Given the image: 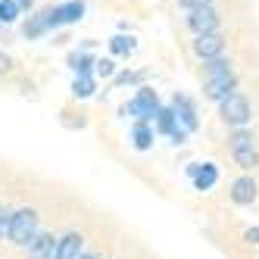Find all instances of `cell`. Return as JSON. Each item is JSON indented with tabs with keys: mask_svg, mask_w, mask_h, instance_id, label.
Segmentation results:
<instances>
[{
	"mask_svg": "<svg viewBox=\"0 0 259 259\" xmlns=\"http://www.w3.org/2000/svg\"><path fill=\"white\" fill-rule=\"evenodd\" d=\"M94 53L91 50H78V53H69V69L75 72V78H88L94 75Z\"/></svg>",
	"mask_w": 259,
	"mask_h": 259,
	"instance_id": "cell-14",
	"label": "cell"
},
{
	"mask_svg": "<svg viewBox=\"0 0 259 259\" xmlns=\"http://www.w3.org/2000/svg\"><path fill=\"white\" fill-rule=\"evenodd\" d=\"M169 109H172V116H175V122H178V128H184L188 135H194L197 128H200V116H197V103L188 97V94H175L172 97V103H169Z\"/></svg>",
	"mask_w": 259,
	"mask_h": 259,
	"instance_id": "cell-6",
	"label": "cell"
},
{
	"mask_svg": "<svg viewBox=\"0 0 259 259\" xmlns=\"http://www.w3.org/2000/svg\"><path fill=\"white\" fill-rule=\"evenodd\" d=\"M237 91V75H234V69L225 72V75H215V78H206L203 81V97L212 100V103H222L228 94H234Z\"/></svg>",
	"mask_w": 259,
	"mask_h": 259,
	"instance_id": "cell-9",
	"label": "cell"
},
{
	"mask_svg": "<svg viewBox=\"0 0 259 259\" xmlns=\"http://www.w3.org/2000/svg\"><path fill=\"white\" fill-rule=\"evenodd\" d=\"M228 200L234 206H253L259 200V181L253 175H237L231 181V191H228Z\"/></svg>",
	"mask_w": 259,
	"mask_h": 259,
	"instance_id": "cell-8",
	"label": "cell"
},
{
	"mask_svg": "<svg viewBox=\"0 0 259 259\" xmlns=\"http://www.w3.org/2000/svg\"><path fill=\"white\" fill-rule=\"evenodd\" d=\"M178 7L181 10H200V7H212V0H178Z\"/></svg>",
	"mask_w": 259,
	"mask_h": 259,
	"instance_id": "cell-24",
	"label": "cell"
},
{
	"mask_svg": "<svg viewBox=\"0 0 259 259\" xmlns=\"http://www.w3.org/2000/svg\"><path fill=\"white\" fill-rule=\"evenodd\" d=\"M94 91H97V78H94V75H88V78H75V81H72V97H78V100L94 97Z\"/></svg>",
	"mask_w": 259,
	"mask_h": 259,
	"instance_id": "cell-20",
	"label": "cell"
},
{
	"mask_svg": "<svg viewBox=\"0 0 259 259\" xmlns=\"http://www.w3.org/2000/svg\"><path fill=\"white\" fill-rule=\"evenodd\" d=\"M188 28L194 34H215L222 28V16L215 7H200V10H191L188 13Z\"/></svg>",
	"mask_w": 259,
	"mask_h": 259,
	"instance_id": "cell-7",
	"label": "cell"
},
{
	"mask_svg": "<svg viewBox=\"0 0 259 259\" xmlns=\"http://www.w3.org/2000/svg\"><path fill=\"white\" fill-rule=\"evenodd\" d=\"M228 153L237 169H244V172L259 169V138L253 128H234L228 135Z\"/></svg>",
	"mask_w": 259,
	"mask_h": 259,
	"instance_id": "cell-1",
	"label": "cell"
},
{
	"mask_svg": "<svg viewBox=\"0 0 259 259\" xmlns=\"http://www.w3.org/2000/svg\"><path fill=\"white\" fill-rule=\"evenodd\" d=\"M53 253H57V234L53 231H38L25 247V259H53Z\"/></svg>",
	"mask_w": 259,
	"mask_h": 259,
	"instance_id": "cell-11",
	"label": "cell"
},
{
	"mask_svg": "<svg viewBox=\"0 0 259 259\" xmlns=\"http://www.w3.org/2000/svg\"><path fill=\"white\" fill-rule=\"evenodd\" d=\"M19 7H16V0H0V25H13L19 19Z\"/></svg>",
	"mask_w": 259,
	"mask_h": 259,
	"instance_id": "cell-21",
	"label": "cell"
},
{
	"mask_svg": "<svg viewBox=\"0 0 259 259\" xmlns=\"http://www.w3.org/2000/svg\"><path fill=\"white\" fill-rule=\"evenodd\" d=\"M41 231V212L34 209V206H19V209H13L10 215V228H7V240L13 247H28V240Z\"/></svg>",
	"mask_w": 259,
	"mask_h": 259,
	"instance_id": "cell-2",
	"label": "cell"
},
{
	"mask_svg": "<svg viewBox=\"0 0 259 259\" xmlns=\"http://www.w3.org/2000/svg\"><path fill=\"white\" fill-rule=\"evenodd\" d=\"M84 250V234L81 231H66L63 237H57V253L53 259H78Z\"/></svg>",
	"mask_w": 259,
	"mask_h": 259,
	"instance_id": "cell-13",
	"label": "cell"
},
{
	"mask_svg": "<svg viewBox=\"0 0 259 259\" xmlns=\"http://www.w3.org/2000/svg\"><path fill=\"white\" fill-rule=\"evenodd\" d=\"M10 215H13V209H7L4 203H0V237H7V228H10Z\"/></svg>",
	"mask_w": 259,
	"mask_h": 259,
	"instance_id": "cell-25",
	"label": "cell"
},
{
	"mask_svg": "<svg viewBox=\"0 0 259 259\" xmlns=\"http://www.w3.org/2000/svg\"><path fill=\"white\" fill-rule=\"evenodd\" d=\"M53 28H60V10L57 7H41L38 13H31L25 25H22V38L25 41H38L44 34H50Z\"/></svg>",
	"mask_w": 259,
	"mask_h": 259,
	"instance_id": "cell-5",
	"label": "cell"
},
{
	"mask_svg": "<svg viewBox=\"0 0 259 259\" xmlns=\"http://www.w3.org/2000/svg\"><path fill=\"white\" fill-rule=\"evenodd\" d=\"M188 175L194 178V188L197 191H212L219 184V165L215 162H191L188 165Z\"/></svg>",
	"mask_w": 259,
	"mask_h": 259,
	"instance_id": "cell-12",
	"label": "cell"
},
{
	"mask_svg": "<svg viewBox=\"0 0 259 259\" xmlns=\"http://www.w3.org/2000/svg\"><path fill=\"white\" fill-rule=\"evenodd\" d=\"M191 47H194V53L203 63L215 60V57H225V38H222V31H215V34H197Z\"/></svg>",
	"mask_w": 259,
	"mask_h": 259,
	"instance_id": "cell-10",
	"label": "cell"
},
{
	"mask_svg": "<svg viewBox=\"0 0 259 259\" xmlns=\"http://www.w3.org/2000/svg\"><path fill=\"white\" fill-rule=\"evenodd\" d=\"M153 138H156V132H153V125H147V122H135L132 125V147L138 153H147L153 147Z\"/></svg>",
	"mask_w": 259,
	"mask_h": 259,
	"instance_id": "cell-15",
	"label": "cell"
},
{
	"mask_svg": "<svg viewBox=\"0 0 259 259\" xmlns=\"http://www.w3.org/2000/svg\"><path fill=\"white\" fill-rule=\"evenodd\" d=\"M175 128H178V122H175V116H172V109H169V106H162V109H159V116L153 119V132H156V135H165V138H172V135H175ZM181 132H184V128H181Z\"/></svg>",
	"mask_w": 259,
	"mask_h": 259,
	"instance_id": "cell-17",
	"label": "cell"
},
{
	"mask_svg": "<svg viewBox=\"0 0 259 259\" xmlns=\"http://www.w3.org/2000/svg\"><path fill=\"white\" fill-rule=\"evenodd\" d=\"M109 50H113L116 57H132L138 50V41L132 34H113V38H109Z\"/></svg>",
	"mask_w": 259,
	"mask_h": 259,
	"instance_id": "cell-18",
	"label": "cell"
},
{
	"mask_svg": "<svg viewBox=\"0 0 259 259\" xmlns=\"http://www.w3.org/2000/svg\"><path fill=\"white\" fill-rule=\"evenodd\" d=\"M144 75H141V72H116V75H113V88H125V84H138Z\"/></svg>",
	"mask_w": 259,
	"mask_h": 259,
	"instance_id": "cell-23",
	"label": "cell"
},
{
	"mask_svg": "<svg viewBox=\"0 0 259 259\" xmlns=\"http://www.w3.org/2000/svg\"><path fill=\"white\" fill-rule=\"evenodd\" d=\"M60 10V25H75V22H81L84 19V0H66V4H60L57 7Z\"/></svg>",
	"mask_w": 259,
	"mask_h": 259,
	"instance_id": "cell-16",
	"label": "cell"
},
{
	"mask_svg": "<svg viewBox=\"0 0 259 259\" xmlns=\"http://www.w3.org/2000/svg\"><path fill=\"white\" fill-rule=\"evenodd\" d=\"M219 119L225 122L231 132H234V128H247L250 125L253 106H250V100H247L244 91H234V94H228L225 100L219 103Z\"/></svg>",
	"mask_w": 259,
	"mask_h": 259,
	"instance_id": "cell-4",
	"label": "cell"
},
{
	"mask_svg": "<svg viewBox=\"0 0 259 259\" xmlns=\"http://www.w3.org/2000/svg\"><path fill=\"white\" fill-rule=\"evenodd\" d=\"M16 7H19V13H22V10H28V13H31V7H34V0H16Z\"/></svg>",
	"mask_w": 259,
	"mask_h": 259,
	"instance_id": "cell-28",
	"label": "cell"
},
{
	"mask_svg": "<svg viewBox=\"0 0 259 259\" xmlns=\"http://www.w3.org/2000/svg\"><path fill=\"white\" fill-rule=\"evenodd\" d=\"M244 240H247V244H259V225L256 228H247L244 231Z\"/></svg>",
	"mask_w": 259,
	"mask_h": 259,
	"instance_id": "cell-27",
	"label": "cell"
},
{
	"mask_svg": "<svg viewBox=\"0 0 259 259\" xmlns=\"http://www.w3.org/2000/svg\"><path fill=\"white\" fill-rule=\"evenodd\" d=\"M13 69V60H10V53L0 50V75H7V72Z\"/></svg>",
	"mask_w": 259,
	"mask_h": 259,
	"instance_id": "cell-26",
	"label": "cell"
},
{
	"mask_svg": "<svg viewBox=\"0 0 259 259\" xmlns=\"http://www.w3.org/2000/svg\"><path fill=\"white\" fill-rule=\"evenodd\" d=\"M225 72H231V60H225V57L206 60V63H203V81H206V78H215V75H225Z\"/></svg>",
	"mask_w": 259,
	"mask_h": 259,
	"instance_id": "cell-19",
	"label": "cell"
},
{
	"mask_svg": "<svg viewBox=\"0 0 259 259\" xmlns=\"http://www.w3.org/2000/svg\"><path fill=\"white\" fill-rule=\"evenodd\" d=\"M159 109H162V103H159V94L150 88V84H141L138 91H135V97L128 100L119 113L122 116H132L135 122H147V125H153V119L159 116Z\"/></svg>",
	"mask_w": 259,
	"mask_h": 259,
	"instance_id": "cell-3",
	"label": "cell"
},
{
	"mask_svg": "<svg viewBox=\"0 0 259 259\" xmlns=\"http://www.w3.org/2000/svg\"><path fill=\"white\" fill-rule=\"evenodd\" d=\"M116 72H119V69H116L113 60H97V63H94V78H113Z\"/></svg>",
	"mask_w": 259,
	"mask_h": 259,
	"instance_id": "cell-22",
	"label": "cell"
}]
</instances>
